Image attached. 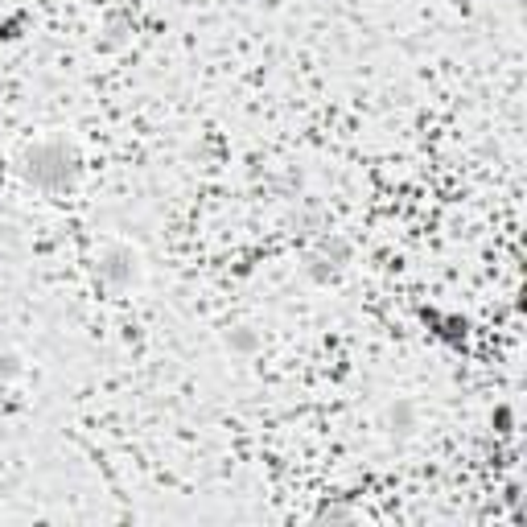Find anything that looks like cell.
<instances>
[{
    "label": "cell",
    "mask_w": 527,
    "mask_h": 527,
    "mask_svg": "<svg viewBox=\"0 0 527 527\" xmlns=\"http://www.w3.org/2000/svg\"><path fill=\"white\" fill-rule=\"evenodd\" d=\"M21 178L33 190H46V194H62V190H75L79 173H83V157L79 149L70 145L66 136H42L21 153Z\"/></svg>",
    "instance_id": "6da1fadb"
},
{
    "label": "cell",
    "mask_w": 527,
    "mask_h": 527,
    "mask_svg": "<svg viewBox=\"0 0 527 527\" xmlns=\"http://www.w3.org/2000/svg\"><path fill=\"white\" fill-rule=\"evenodd\" d=\"M140 272H145V260H140L136 248L128 243H108L99 256H95V280L108 293H128L140 285Z\"/></svg>",
    "instance_id": "7a4b0ae2"
},
{
    "label": "cell",
    "mask_w": 527,
    "mask_h": 527,
    "mask_svg": "<svg viewBox=\"0 0 527 527\" xmlns=\"http://www.w3.org/2000/svg\"><path fill=\"white\" fill-rule=\"evenodd\" d=\"M346 260H350V248H346L342 239H322L318 248H313V252L305 256L301 272L313 280V285H334L338 272L346 268Z\"/></svg>",
    "instance_id": "3957f363"
},
{
    "label": "cell",
    "mask_w": 527,
    "mask_h": 527,
    "mask_svg": "<svg viewBox=\"0 0 527 527\" xmlns=\"http://www.w3.org/2000/svg\"><path fill=\"white\" fill-rule=\"evenodd\" d=\"M383 429H388L392 437H412L420 429V408H416V400H408V396L388 400V408H383Z\"/></svg>",
    "instance_id": "277c9868"
},
{
    "label": "cell",
    "mask_w": 527,
    "mask_h": 527,
    "mask_svg": "<svg viewBox=\"0 0 527 527\" xmlns=\"http://www.w3.org/2000/svg\"><path fill=\"white\" fill-rule=\"evenodd\" d=\"M260 334L252 330V326H227L223 330V350L227 355H235V359H252V355H260Z\"/></svg>",
    "instance_id": "5b68a950"
},
{
    "label": "cell",
    "mask_w": 527,
    "mask_h": 527,
    "mask_svg": "<svg viewBox=\"0 0 527 527\" xmlns=\"http://www.w3.org/2000/svg\"><path fill=\"white\" fill-rule=\"evenodd\" d=\"M25 375V359L17 355V350H0V379H21Z\"/></svg>",
    "instance_id": "8992f818"
}]
</instances>
